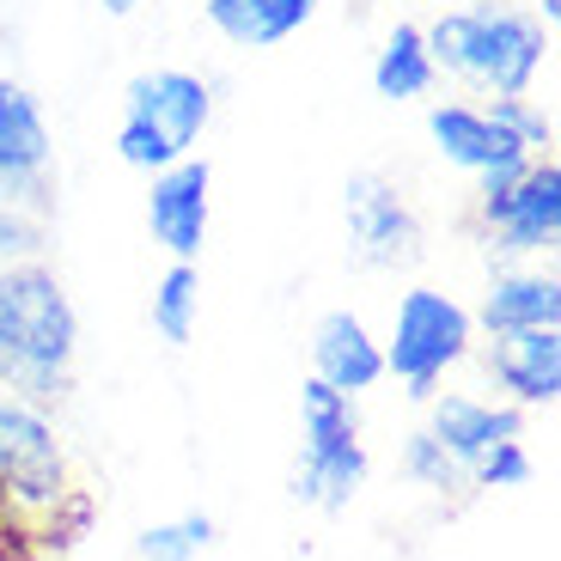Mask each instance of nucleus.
I'll use <instances>...</instances> for the list:
<instances>
[{"instance_id":"1","label":"nucleus","mask_w":561,"mask_h":561,"mask_svg":"<svg viewBox=\"0 0 561 561\" xmlns=\"http://www.w3.org/2000/svg\"><path fill=\"white\" fill-rule=\"evenodd\" d=\"M73 354H80V311L56 268L7 263L0 268V391L25 403H56L68 391Z\"/></svg>"},{"instance_id":"2","label":"nucleus","mask_w":561,"mask_h":561,"mask_svg":"<svg viewBox=\"0 0 561 561\" xmlns=\"http://www.w3.org/2000/svg\"><path fill=\"white\" fill-rule=\"evenodd\" d=\"M421 37H427V56H434L439 73L477 85L489 99H525L549 61L543 25L525 13H506V7H458V13H439L434 25H421Z\"/></svg>"},{"instance_id":"3","label":"nucleus","mask_w":561,"mask_h":561,"mask_svg":"<svg viewBox=\"0 0 561 561\" xmlns=\"http://www.w3.org/2000/svg\"><path fill=\"white\" fill-rule=\"evenodd\" d=\"M214 116V92L190 68H153L135 73L123 92V128H116V153L135 171H165L196 153L202 128Z\"/></svg>"},{"instance_id":"4","label":"nucleus","mask_w":561,"mask_h":561,"mask_svg":"<svg viewBox=\"0 0 561 561\" xmlns=\"http://www.w3.org/2000/svg\"><path fill=\"white\" fill-rule=\"evenodd\" d=\"M299 427H306V451L294 463V494L306 506L342 513L366 482V446H360L354 397L330 391L323 379H306L299 385Z\"/></svg>"},{"instance_id":"5","label":"nucleus","mask_w":561,"mask_h":561,"mask_svg":"<svg viewBox=\"0 0 561 561\" xmlns=\"http://www.w3.org/2000/svg\"><path fill=\"white\" fill-rule=\"evenodd\" d=\"M470 342H477V318L458 299L439 294V287H409L397 299V323H391V342H385V373H397V385L427 403L434 385L470 354Z\"/></svg>"},{"instance_id":"6","label":"nucleus","mask_w":561,"mask_h":561,"mask_svg":"<svg viewBox=\"0 0 561 561\" xmlns=\"http://www.w3.org/2000/svg\"><path fill=\"white\" fill-rule=\"evenodd\" d=\"M0 494L31 513H56L68 501V451L56 421L13 391H0Z\"/></svg>"},{"instance_id":"7","label":"nucleus","mask_w":561,"mask_h":561,"mask_svg":"<svg viewBox=\"0 0 561 561\" xmlns=\"http://www.w3.org/2000/svg\"><path fill=\"white\" fill-rule=\"evenodd\" d=\"M427 135H434V153L446 159V165L470 171V178L482 183L477 190L482 202L506 196V190L519 183V171L531 165V153H525L489 111H477V104H434V111H427Z\"/></svg>"},{"instance_id":"8","label":"nucleus","mask_w":561,"mask_h":561,"mask_svg":"<svg viewBox=\"0 0 561 561\" xmlns=\"http://www.w3.org/2000/svg\"><path fill=\"white\" fill-rule=\"evenodd\" d=\"M342 220H348V256L360 268H409L421 256V220L379 171H360L342 190Z\"/></svg>"},{"instance_id":"9","label":"nucleus","mask_w":561,"mask_h":561,"mask_svg":"<svg viewBox=\"0 0 561 561\" xmlns=\"http://www.w3.org/2000/svg\"><path fill=\"white\" fill-rule=\"evenodd\" d=\"M482 226L501 256H537V251H556L561 239V165L556 159H531L519 171V183L506 196L482 202Z\"/></svg>"},{"instance_id":"10","label":"nucleus","mask_w":561,"mask_h":561,"mask_svg":"<svg viewBox=\"0 0 561 561\" xmlns=\"http://www.w3.org/2000/svg\"><path fill=\"white\" fill-rule=\"evenodd\" d=\"M208 190H214V171L196 153L153 171L147 226H153V239L171 251V263H196L202 256V239H208Z\"/></svg>"},{"instance_id":"11","label":"nucleus","mask_w":561,"mask_h":561,"mask_svg":"<svg viewBox=\"0 0 561 561\" xmlns=\"http://www.w3.org/2000/svg\"><path fill=\"white\" fill-rule=\"evenodd\" d=\"M311 379H323L342 397L373 391V385L385 379V342H373V330H366L348 306L323 311L318 330H311Z\"/></svg>"},{"instance_id":"12","label":"nucleus","mask_w":561,"mask_h":561,"mask_svg":"<svg viewBox=\"0 0 561 561\" xmlns=\"http://www.w3.org/2000/svg\"><path fill=\"white\" fill-rule=\"evenodd\" d=\"M489 373L513 409H549L561 397V330H506L489 342Z\"/></svg>"},{"instance_id":"13","label":"nucleus","mask_w":561,"mask_h":561,"mask_svg":"<svg viewBox=\"0 0 561 561\" xmlns=\"http://www.w3.org/2000/svg\"><path fill=\"white\" fill-rule=\"evenodd\" d=\"M427 434H434L439 446L451 451V463L470 477V470H477L494 446L525 439V409H513V403H477V397H446V403H434Z\"/></svg>"},{"instance_id":"14","label":"nucleus","mask_w":561,"mask_h":561,"mask_svg":"<svg viewBox=\"0 0 561 561\" xmlns=\"http://www.w3.org/2000/svg\"><path fill=\"white\" fill-rule=\"evenodd\" d=\"M477 323L489 336H506V330H561V280L537 275V268H506V275L489 280Z\"/></svg>"},{"instance_id":"15","label":"nucleus","mask_w":561,"mask_h":561,"mask_svg":"<svg viewBox=\"0 0 561 561\" xmlns=\"http://www.w3.org/2000/svg\"><path fill=\"white\" fill-rule=\"evenodd\" d=\"M202 13L232 49H275L318 13V0H202Z\"/></svg>"},{"instance_id":"16","label":"nucleus","mask_w":561,"mask_h":561,"mask_svg":"<svg viewBox=\"0 0 561 561\" xmlns=\"http://www.w3.org/2000/svg\"><path fill=\"white\" fill-rule=\"evenodd\" d=\"M43 171H49L43 104L19 80H0V178H43Z\"/></svg>"},{"instance_id":"17","label":"nucleus","mask_w":561,"mask_h":561,"mask_svg":"<svg viewBox=\"0 0 561 561\" xmlns=\"http://www.w3.org/2000/svg\"><path fill=\"white\" fill-rule=\"evenodd\" d=\"M439 80L434 56H427V37H421V25H397L391 37H385L379 61H373V92L391 104H409V99H427Z\"/></svg>"},{"instance_id":"18","label":"nucleus","mask_w":561,"mask_h":561,"mask_svg":"<svg viewBox=\"0 0 561 561\" xmlns=\"http://www.w3.org/2000/svg\"><path fill=\"white\" fill-rule=\"evenodd\" d=\"M196 306H202L196 263H171L165 280L153 287V330L171 342V348H183V342L196 336Z\"/></svg>"},{"instance_id":"19","label":"nucleus","mask_w":561,"mask_h":561,"mask_svg":"<svg viewBox=\"0 0 561 561\" xmlns=\"http://www.w3.org/2000/svg\"><path fill=\"white\" fill-rule=\"evenodd\" d=\"M214 543V519L208 513H183V519L147 525L135 543V561H196Z\"/></svg>"},{"instance_id":"20","label":"nucleus","mask_w":561,"mask_h":561,"mask_svg":"<svg viewBox=\"0 0 561 561\" xmlns=\"http://www.w3.org/2000/svg\"><path fill=\"white\" fill-rule=\"evenodd\" d=\"M403 477L415 482V489H434V494H458L463 482H470V477L458 470V463H451V451L439 446V439L427 434V427L403 439Z\"/></svg>"},{"instance_id":"21","label":"nucleus","mask_w":561,"mask_h":561,"mask_svg":"<svg viewBox=\"0 0 561 561\" xmlns=\"http://www.w3.org/2000/svg\"><path fill=\"white\" fill-rule=\"evenodd\" d=\"M489 116H494V123H501L513 140H519L531 159H543L549 147H556V123H549L543 104H531V99H494Z\"/></svg>"},{"instance_id":"22","label":"nucleus","mask_w":561,"mask_h":561,"mask_svg":"<svg viewBox=\"0 0 561 561\" xmlns=\"http://www.w3.org/2000/svg\"><path fill=\"white\" fill-rule=\"evenodd\" d=\"M470 482H477V489H525V482H531V451H525V439L494 446L489 458L470 470Z\"/></svg>"},{"instance_id":"23","label":"nucleus","mask_w":561,"mask_h":561,"mask_svg":"<svg viewBox=\"0 0 561 561\" xmlns=\"http://www.w3.org/2000/svg\"><path fill=\"white\" fill-rule=\"evenodd\" d=\"M37 244H43L37 208H0V256H7V263H31Z\"/></svg>"},{"instance_id":"24","label":"nucleus","mask_w":561,"mask_h":561,"mask_svg":"<svg viewBox=\"0 0 561 561\" xmlns=\"http://www.w3.org/2000/svg\"><path fill=\"white\" fill-rule=\"evenodd\" d=\"M0 208H43V178H0Z\"/></svg>"},{"instance_id":"25","label":"nucleus","mask_w":561,"mask_h":561,"mask_svg":"<svg viewBox=\"0 0 561 561\" xmlns=\"http://www.w3.org/2000/svg\"><path fill=\"white\" fill-rule=\"evenodd\" d=\"M135 7H140V0H104V13H116V19H128Z\"/></svg>"}]
</instances>
